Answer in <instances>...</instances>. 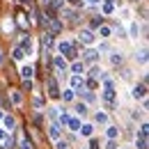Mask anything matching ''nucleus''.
Segmentation results:
<instances>
[{
  "label": "nucleus",
  "mask_w": 149,
  "mask_h": 149,
  "mask_svg": "<svg viewBox=\"0 0 149 149\" xmlns=\"http://www.w3.org/2000/svg\"><path fill=\"white\" fill-rule=\"evenodd\" d=\"M57 51L64 53L67 57H76V55H78L76 48H74V44H69V41H60V44H57Z\"/></svg>",
  "instance_id": "nucleus-2"
},
{
  "label": "nucleus",
  "mask_w": 149,
  "mask_h": 149,
  "mask_svg": "<svg viewBox=\"0 0 149 149\" xmlns=\"http://www.w3.org/2000/svg\"><path fill=\"white\" fill-rule=\"evenodd\" d=\"M90 149H99V142H96V140H92V147Z\"/></svg>",
  "instance_id": "nucleus-34"
},
{
  "label": "nucleus",
  "mask_w": 149,
  "mask_h": 149,
  "mask_svg": "<svg viewBox=\"0 0 149 149\" xmlns=\"http://www.w3.org/2000/svg\"><path fill=\"white\" fill-rule=\"evenodd\" d=\"M110 28H108V25H99V35H101V37H110Z\"/></svg>",
  "instance_id": "nucleus-14"
},
{
  "label": "nucleus",
  "mask_w": 149,
  "mask_h": 149,
  "mask_svg": "<svg viewBox=\"0 0 149 149\" xmlns=\"http://www.w3.org/2000/svg\"><path fill=\"white\" fill-rule=\"evenodd\" d=\"M117 135H119V131L115 129V126H108V138H110V140H115Z\"/></svg>",
  "instance_id": "nucleus-22"
},
{
  "label": "nucleus",
  "mask_w": 149,
  "mask_h": 149,
  "mask_svg": "<svg viewBox=\"0 0 149 149\" xmlns=\"http://www.w3.org/2000/svg\"><path fill=\"white\" fill-rule=\"evenodd\" d=\"M48 96H53V99H57V96H60V90H57L55 78H48Z\"/></svg>",
  "instance_id": "nucleus-3"
},
{
  "label": "nucleus",
  "mask_w": 149,
  "mask_h": 149,
  "mask_svg": "<svg viewBox=\"0 0 149 149\" xmlns=\"http://www.w3.org/2000/svg\"><path fill=\"white\" fill-rule=\"evenodd\" d=\"M92 129H94L92 124H85V126H80V129H78V131H80L83 135H92Z\"/></svg>",
  "instance_id": "nucleus-17"
},
{
  "label": "nucleus",
  "mask_w": 149,
  "mask_h": 149,
  "mask_svg": "<svg viewBox=\"0 0 149 149\" xmlns=\"http://www.w3.org/2000/svg\"><path fill=\"white\" fill-rule=\"evenodd\" d=\"M135 147H138V149H147V138H142V135H140V138L135 140Z\"/></svg>",
  "instance_id": "nucleus-16"
},
{
  "label": "nucleus",
  "mask_w": 149,
  "mask_h": 149,
  "mask_svg": "<svg viewBox=\"0 0 149 149\" xmlns=\"http://www.w3.org/2000/svg\"><path fill=\"white\" fill-rule=\"evenodd\" d=\"M67 122H69V115H67V112H62V115H60V124H64V126H67Z\"/></svg>",
  "instance_id": "nucleus-28"
},
{
  "label": "nucleus",
  "mask_w": 149,
  "mask_h": 149,
  "mask_svg": "<svg viewBox=\"0 0 149 149\" xmlns=\"http://www.w3.org/2000/svg\"><path fill=\"white\" fill-rule=\"evenodd\" d=\"M94 119H96L99 124H106V122H108V115H106V112H96V117H94Z\"/></svg>",
  "instance_id": "nucleus-18"
},
{
  "label": "nucleus",
  "mask_w": 149,
  "mask_h": 149,
  "mask_svg": "<svg viewBox=\"0 0 149 149\" xmlns=\"http://www.w3.org/2000/svg\"><path fill=\"white\" fill-rule=\"evenodd\" d=\"M106 149H117V147H115V142L110 140V142H108V147H106Z\"/></svg>",
  "instance_id": "nucleus-35"
},
{
  "label": "nucleus",
  "mask_w": 149,
  "mask_h": 149,
  "mask_svg": "<svg viewBox=\"0 0 149 149\" xmlns=\"http://www.w3.org/2000/svg\"><path fill=\"white\" fill-rule=\"evenodd\" d=\"M110 62L115 64V67H117V64H122V62H124V57H122V53H112V55H110Z\"/></svg>",
  "instance_id": "nucleus-12"
},
{
  "label": "nucleus",
  "mask_w": 149,
  "mask_h": 149,
  "mask_svg": "<svg viewBox=\"0 0 149 149\" xmlns=\"http://www.w3.org/2000/svg\"><path fill=\"white\" fill-rule=\"evenodd\" d=\"M64 101H74V92H71V90L64 92Z\"/></svg>",
  "instance_id": "nucleus-29"
},
{
  "label": "nucleus",
  "mask_w": 149,
  "mask_h": 149,
  "mask_svg": "<svg viewBox=\"0 0 149 149\" xmlns=\"http://www.w3.org/2000/svg\"><path fill=\"white\" fill-rule=\"evenodd\" d=\"M0 64H2V55H0Z\"/></svg>",
  "instance_id": "nucleus-39"
},
{
  "label": "nucleus",
  "mask_w": 149,
  "mask_h": 149,
  "mask_svg": "<svg viewBox=\"0 0 149 149\" xmlns=\"http://www.w3.org/2000/svg\"><path fill=\"white\" fill-rule=\"evenodd\" d=\"M2 119H5V126H7L9 131L14 129V124H16V122H14V117H12V115H7V117H2Z\"/></svg>",
  "instance_id": "nucleus-15"
},
{
  "label": "nucleus",
  "mask_w": 149,
  "mask_h": 149,
  "mask_svg": "<svg viewBox=\"0 0 149 149\" xmlns=\"http://www.w3.org/2000/svg\"><path fill=\"white\" fill-rule=\"evenodd\" d=\"M138 32H140V28H138V23H133V25H131V35H133V37H135V35H138Z\"/></svg>",
  "instance_id": "nucleus-30"
},
{
  "label": "nucleus",
  "mask_w": 149,
  "mask_h": 149,
  "mask_svg": "<svg viewBox=\"0 0 149 149\" xmlns=\"http://www.w3.org/2000/svg\"><path fill=\"white\" fill-rule=\"evenodd\" d=\"M7 138H9V133H7V131H2V129H0V142H5Z\"/></svg>",
  "instance_id": "nucleus-31"
},
{
  "label": "nucleus",
  "mask_w": 149,
  "mask_h": 149,
  "mask_svg": "<svg viewBox=\"0 0 149 149\" xmlns=\"http://www.w3.org/2000/svg\"><path fill=\"white\" fill-rule=\"evenodd\" d=\"M21 2H23V5H30V0H21Z\"/></svg>",
  "instance_id": "nucleus-37"
},
{
  "label": "nucleus",
  "mask_w": 149,
  "mask_h": 149,
  "mask_svg": "<svg viewBox=\"0 0 149 149\" xmlns=\"http://www.w3.org/2000/svg\"><path fill=\"white\" fill-rule=\"evenodd\" d=\"M101 21H103L101 16H99V19H94V21H92V25H94V28H99V25H101Z\"/></svg>",
  "instance_id": "nucleus-33"
},
{
  "label": "nucleus",
  "mask_w": 149,
  "mask_h": 149,
  "mask_svg": "<svg viewBox=\"0 0 149 149\" xmlns=\"http://www.w3.org/2000/svg\"><path fill=\"white\" fill-rule=\"evenodd\" d=\"M21 76H23V80H30V78H32V67H23V69H21Z\"/></svg>",
  "instance_id": "nucleus-11"
},
{
  "label": "nucleus",
  "mask_w": 149,
  "mask_h": 149,
  "mask_svg": "<svg viewBox=\"0 0 149 149\" xmlns=\"http://www.w3.org/2000/svg\"><path fill=\"white\" fill-rule=\"evenodd\" d=\"M145 94H147V85H145V83H140V85L133 87V96H135V99H142Z\"/></svg>",
  "instance_id": "nucleus-4"
},
{
  "label": "nucleus",
  "mask_w": 149,
  "mask_h": 149,
  "mask_svg": "<svg viewBox=\"0 0 149 149\" xmlns=\"http://www.w3.org/2000/svg\"><path fill=\"white\" fill-rule=\"evenodd\" d=\"M71 71H74V74H83V71H85V64H83V62H74Z\"/></svg>",
  "instance_id": "nucleus-13"
},
{
  "label": "nucleus",
  "mask_w": 149,
  "mask_h": 149,
  "mask_svg": "<svg viewBox=\"0 0 149 149\" xmlns=\"http://www.w3.org/2000/svg\"><path fill=\"white\" fill-rule=\"evenodd\" d=\"M48 135H51L53 140H57V138H60V124H51V129H48Z\"/></svg>",
  "instance_id": "nucleus-7"
},
{
  "label": "nucleus",
  "mask_w": 149,
  "mask_h": 149,
  "mask_svg": "<svg viewBox=\"0 0 149 149\" xmlns=\"http://www.w3.org/2000/svg\"><path fill=\"white\" fill-rule=\"evenodd\" d=\"M21 48L30 53V51H32V44H30V39H23V44H21Z\"/></svg>",
  "instance_id": "nucleus-24"
},
{
  "label": "nucleus",
  "mask_w": 149,
  "mask_h": 149,
  "mask_svg": "<svg viewBox=\"0 0 149 149\" xmlns=\"http://www.w3.org/2000/svg\"><path fill=\"white\" fill-rule=\"evenodd\" d=\"M135 60H140V62H142V64H145V62H147V51H145V48H142V51H140V53H135Z\"/></svg>",
  "instance_id": "nucleus-19"
},
{
  "label": "nucleus",
  "mask_w": 149,
  "mask_h": 149,
  "mask_svg": "<svg viewBox=\"0 0 149 149\" xmlns=\"http://www.w3.org/2000/svg\"><path fill=\"white\" fill-rule=\"evenodd\" d=\"M67 126H69L71 131H78V129H80V119H76V117L71 119V117H69V122H67Z\"/></svg>",
  "instance_id": "nucleus-10"
},
{
  "label": "nucleus",
  "mask_w": 149,
  "mask_h": 149,
  "mask_svg": "<svg viewBox=\"0 0 149 149\" xmlns=\"http://www.w3.org/2000/svg\"><path fill=\"white\" fill-rule=\"evenodd\" d=\"M112 9H115L112 2H106V5H103V12H106V14H112Z\"/></svg>",
  "instance_id": "nucleus-26"
},
{
  "label": "nucleus",
  "mask_w": 149,
  "mask_h": 149,
  "mask_svg": "<svg viewBox=\"0 0 149 149\" xmlns=\"http://www.w3.org/2000/svg\"><path fill=\"white\" fill-rule=\"evenodd\" d=\"M55 69L57 71H67V62H64V57H55Z\"/></svg>",
  "instance_id": "nucleus-8"
},
{
  "label": "nucleus",
  "mask_w": 149,
  "mask_h": 149,
  "mask_svg": "<svg viewBox=\"0 0 149 149\" xmlns=\"http://www.w3.org/2000/svg\"><path fill=\"white\" fill-rule=\"evenodd\" d=\"M44 25H46V32H48V35H57V32L62 30V23L57 19H53V16H46V19H44Z\"/></svg>",
  "instance_id": "nucleus-1"
},
{
  "label": "nucleus",
  "mask_w": 149,
  "mask_h": 149,
  "mask_svg": "<svg viewBox=\"0 0 149 149\" xmlns=\"http://www.w3.org/2000/svg\"><path fill=\"white\" fill-rule=\"evenodd\" d=\"M12 57H14V60H23V57H25V51H23V48H16Z\"/></svg>",
  "instance_id": "nucleus-23"
},
{
  "label": "nucleus",
  "mask_w": 149,
  "mask_h": 149,
  "mask_svg": "<svg viewBox=\"0 0 149 149\" xmlns=\"http://www.w3.org/2000/svg\"><path fill=\"white\" fill-rule=\"evenodd\" d=\"M69 2H80V0H69Z\"/></svg>",
  "instance_id": "nucleus-38"
},
{
  "label": "nucleus",
  "mask_w": 149,
  "mask_h": 149,
  "mask_svg": "<svg viewBox=\"0 0 149 149\" xmlns=\"http://www.w3.org/2000/svg\"><path fill=\"white\" fill-rule=\"evenodd\" d=\"M147 129H149L147 124H142V126H140V135H142V138H147Z\"/></svg>",
  "instance_id": "nucleus-32"
},
{
  "label": "nucleus",
  "mask_w": 149,
  "mask_h": 149,
  "mask_svg": "<svg viewBox=\"0 0 149 149\" xmlns=\"http://www.w3.org/2000/svg\"><path fill=\"white\" fill-rule=\"evenodd\" d=\"M12 101H14L16 106H19L21 101H23V94H21V92H12Z\"/></svg>",
  "instance_id": "nucleus-21"
},
{
  "label": "nucleus",
  "mask_w": 149,
  "mask_h": 149,
  "mask_svg": "<svg viewBox=\"0 0 149 149\" xmlns=\"http://www.w3.org/2000/svg\"><path fill=\"white\" fill-rule=\"evenodd\" d=\"M41 44H44V48H51V46H53V35L46 32V35L41 37Z\"/></svg>",
  "instance_id": "nucleus-9"
},
{
  "label": "nucleus",
  "mask_w": 149,
  "mask_h": 149,
  "mask_svg": "<svg viewBox=\"0 0 149 149\" xmlns=\"http://www.w3.org/2000/svg\"><path fill=\"white\" fill-rule=\"evenodd\" d=\"M106 2H112V0H106Z\"/></svg>",
  "instance_id": "nucleus-41"
},
{
  "label": "nucleus",
  "mask_w": 149,
  "mask_h": 149,
  "mask_svg": "<svg viewBox=\"0 0 149 149\" xmlns=\"http://www.w3.org/2000/svg\"><path fill=\"white\" fill-rule=\"evenodd\" d=\"M90 2H92V5H99V2H101V0H90Z\"/></svg>",
  "instance_id": "nucleus-36"
},
{
  "label": "nucleus",
  "mask_w": 149,
  "mask_h": 149,
  "mask_svg": "<svg viewBox=\"0 0 149 149\" xmlns=\"http://www.w3.org/2000/svg\"><path fill=\"white\" fill-rule=\"evenodd\" d=\"M55 149H69V145L64 142V140H57V145H55Z\"/></svg>",
  "instance_id": "nucleus-27"
},
{
  "label": "nucleus",
  "mask_w": 149,
  "mask_h": 149,
  "mask_svg": "<svg viewBox=\"0 0 149 149\" xmlns=\"http://www.w3.org/2000/svg\"><path fill=\"white\" fill-rule=\"evenodd\" d=\"M78 37H80L83 44H92V41H94V35L90 32V30H80V35H78Z\"/></svg>",
  "instance_id": "nucleus-6"
},
{
  "label": "nucleus",
  "mask_w": 149,
  "mask_h": 149,
  "mask_svg": "<svg viewBox=\"0 0 149 149\" xmlns=\"http://www.w3.org/2000/svg\"><path fill=\"white\" fill-rule=\"evenodd\" d=\"M0 119H2V112H0Z\"/></svg>",
  "instance_id": "nucleus-40"
},
{
  "label": "nucleus",
  "mask_w": 149,
  "mask_h": 149,
  "mask_svg": "<svg viewBox=\"0 0 149 149\" xmlns=\"http://www.w3.org/2000/svg\"><path fill=\"white\" fill-rule=\"evenodd\" d=\"M76 112H78V115H85V112H87V106H85V103H78V106H76Z\"/></svg>",
  "instance_id": "nucleus-25"
},
{
  "label": "nucleus",
  "mask_w": 149,
  "mask_h": 149,
  "mask_svg": "<svg viewBox=\"0 0 149 149\" xmlns=\"http://www.w3.org/2000/svg\"><path fill=\"white\" fill-rule=\"evenodd\" d=\"M71 85H74V87H83L85 83H83V78H80V76H74V78H71Z\"/></svg>",
  "instance_id": "nucleus-20"
},
{
  "label": "nucleus",
  "mask_w": 149,
  "mask_h": 149,
  "mask_svg": "<svg viewBox=\"0 0 149 149\" xmlns=\"http://www.w3.org/2000/svg\"><path fill=\"white\" fill-rule=\"evenodd\" d=\"M83 57H85V62H96V57H99V51H94V48H87V51L83 53Z\"/></svg>",
  "instance_id": "nucleus-5"
}]
</instances>
